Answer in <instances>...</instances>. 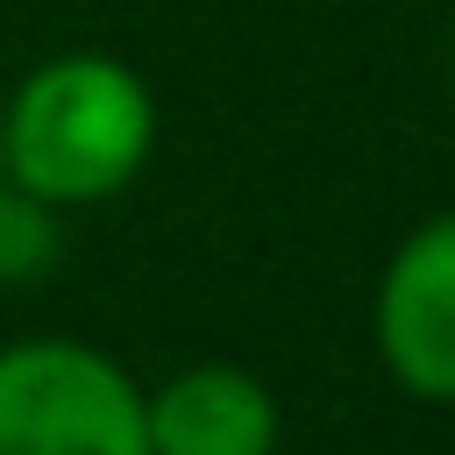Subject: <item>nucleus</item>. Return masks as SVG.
<instances>
[{
    "instance_id": "1",
    "label": "nucleus",
    "mask_w": 455,
    "mask_h": 455,
    "mask_svg": "<svg viewBox=\"0 0 455 455\" xmlns=\"http://www.w3.org/2000/svg\"><path fill=\"white\" fill-rule=\"evenodd\" d=\"M156 149V100L135 64L71 50L36 64L0 100V185L71 213L128 192Z\"/></svg>"
},
{
    "instance_id": "2",
    "label": "nucleus",
    "mask_w": 455,
    "mask_h": 455,
    "mask_svg": "<svg viewBox=\"0 0 455 455\" xmlns=\"http://www.w3.org/2000/svg\"><path fill=\"white\" fill-rule=\"evenodd\" d=\"M0 455H149L142 384L92 341L21 334L0 348Z\"/></svg>"
},
{
    "instance_id": "3",
    "label": "nucleus",
    "mask_w": 455,
    "mask_h": 455,
    "mask_svg": "<svg viewBox=\"0 0 455 455\" xmlns=\"http://www.w3.org/2000/svg\"><path fill=\"white\" fill-rule=\"evenodd\" d=\"M377 363L419 405H455V206L427 213L377 270Z\"/></svg>"
},
{
    "instance_id": "4",
    "label": "nucleus",
    "mask_w": 455,
    "mask_h": 455,
    "mask_svg": "<svg viewBox=\"0 0 455 455\" xmlns=\"http://www.w3.org/2000/svg\"><path fill=\"white\" fill-rule=\"evenodd\" d=\"M149 455H277V398L242 363H185L142 391Z\"/></svg>"
},
{
    "instance_id": "5",
    "label": "nucleus",
    "mask_w": 455,
    "mask_h": 455,
    "mask_svg": "<svg viewBox=\"0 0 455 455\" xmlns=\"http://www.w3.org/2000/svg\"><path fill=\"white\" fill-rule=\"evenodd\" d=\"M50 249H57V213L21 199L14 185H0V277L21 284V277H43L50 270Z\"/></svg>"
}]
</instances>
